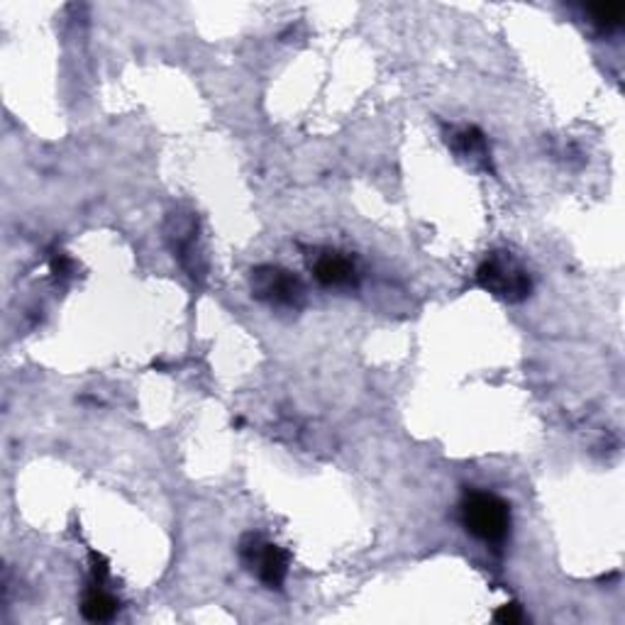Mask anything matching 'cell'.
Instances as JSON below:
<instances>
[{
	"label": "cell",
	"mask_w": 625,
	"mask_h": 625,
	"mask_svg": "<svg viewBox=\"0 0 625 625\" xmlns=\"http://www.w3.org/2000/svg\"><path fill=\"white\" fill-rule=\"evenodd\" d=\"M167 242L171 247L174 257H179V262L188 269V274L194 279L196 277H204L206 264H204V254L198 250V222L191 213H181V210H176V213L169 216L167 220Z\"/></svg>",
	"instance_id": "5b68a950"
},
{
	"label": "cell",
	"mask_w": 625,
	"mask_h": 625,
	"mask_svg": "<svg viewBox=\"0 0 625 625\" xmlns=\"http://www.w3.org/2000/svg\"><path fill=\"white\" fill-rule=\"evenodd\" d=\"M586 13L592 15V22L601 30H613L623 22L625 10L621 3H601V6H588Z\"/></svg>",
	"instance_id": "9c48e42d"
},
{
	"label": "cell",
	"mask_w": 625,
	"mask_h": 625,
	"mask_svg": "<svg viewBox=\"0 0 625 625\" xmlns=\"http://www.w3.org/2000/svg\"><path fill=\"white\" fill-rule=\"evenodd\" d=\"M523 618H525L523 608L518 604H506L497 613H493V621L503 623V625H518V623H523Z\"/></svg>",
	"instance_id": "30bf717a"
},
{
	"label": "cell",
	"mask_w": 625,
	"mask_h": 625,
	"mask_svg": "<svg viewBox=\"0 0 625 625\" xmlns=\"http://www.w3.org/2000/svg\"><path fill=\"white\" fill-rule=\"evenodd\" d=\"M117 608L121 606H117V601L108 592H103V584H93V588H88V594L84 596V604H81V613L91 623L113 621Z\"/></svg>",
	"instance_id": "ba28073f"
},
{
	"label": "cell",
	"mask_w": 625,
	"mask_h": 625,
	"mask_svg": "<svg viewBox=\"0 0 625 625\" xmlns=\"http://www.w3.org/2000/svg\"><path fill=\"white\" fill-rule=\"evenodd\" d=\"M477 281L483 291L506 303H521L533 291V279L521 259L511 252H491L477 269Z\"/></svg>",
	"instance_id": "7a4b0ae2"
},
{
	"label": "cell",
	"mask_w": 625,
	"mask_h": 625,
	"mask_svg": "<svg viewBox=\"0 0 625 625\" xmlns=\"http://www.w3.org/2000/svg\"><path fill=\"white\" fill-rule=\"evenodd\" d=\"M250 289L257 301L279 305V309H299L305 296L299 277H293L291 271L271 264L252 269Z\"/></svg>",
	"instance_id": "277c9868"
},
{
	"label": "cell",
	"mask_w": 625,
	"mask_h": 625,
	"mask_svg": "<svg viewBox=\"0 0 625 625\" xmlns=\"http://www.w3.org/2000/svg\"><path fill=\"white\" fill-rule=\"evenodd\" d=\"M313 277L321 281L323 287H355L357 284V269L352 264V259L340 254L335 250L317 252L311 262Z\"/></svg>",
	"instance_id": "52a82bcc"
},
{
	"label": "cell",
	"mask_w": 625,
	"mask_h": 625,
	"mask_svg": "<svg viewBox=\"0 0 625 625\" xmlns=\"http://www.w3.org/2000/svg\"><path fill=\"white\" fill-rule=\"evenodd\" d=\"M240 560L247 572H252L267 588L284 586L289 574V558L274 542L264 540L259 533H247L240 540Z\"/></svg>",
	"instance_id": "3957f363"
},
{
	"label": "cell",
	"mask_w": 625,
	"mask_h": 625,
	"mask_svg": "<svg viewBox=\"0 0 625 625\" xmlns=\"http://www.w3.org/2000/svg\"><path fill=\"white\" fill-rule=\"evenodd\" d=\"M459 518L469 535H475L481 542L499 545L509 538L511 530V506L497 493L487 491H469L459 503Z\"/></svg>",
	"instance_id": "6da1fadb"
},
{
	"label": "cell",
	"mask_w": 625,
	"mask_h": 625,
	"mask_svg": "<svg viewBox=\"0 0 625 625\" xmlns=\"http://www.w3.org/2000/svg\"><path fill=\"white\" fill-rule=\"evenodd\" d=\"M447 145L455 152V155L467 162L469 167L475 169H491V149L487 143V135L481 133L475 125L455 127L450 135H447Z\"/></svg>",
	"instance_id": "8992f818"
}]
</instances>
